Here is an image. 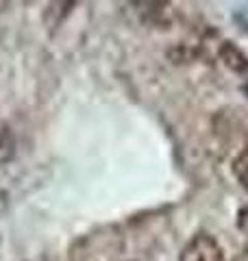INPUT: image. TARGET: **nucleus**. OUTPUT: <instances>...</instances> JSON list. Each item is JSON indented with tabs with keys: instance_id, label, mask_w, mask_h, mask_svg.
I'll use <instances>...</instances> for the list:
<instances>
[{
	"instance_id": "1",
	"label": "nucleus",
	"mask_w": 248,
	"mask_h": 261,
	"mask_svg": "<svg viewBox=\"0 0 248 261\" xmlns=\"http://www.w3.org/2000/svg\"><path fill=\"white\" fill-rule=\"evenodd\" d=\"M179 261H229L225 248L207 233H198L189 240L179 255Z\"/></svg>"
},
{
	"instance_id": "5",
	"label": "nucleus",
	"mask_w": 248,
	"mask_h": 261,
	"mask_svg": "<svg viewBox=\"0 0 248 261\" xmlns=\"http://www.w3.org/2000/svg\"><path fill=\"white\" fill-rule=\"evenodd\" d=\"M237 226L242 228L244 233H248V202L242 207V211H239V218H237Z\"/></svg>"
},
{
	"instance_id": "3",
	"label": "nucleus",
	"mask_w": 248,
	"mask_h": 261,
	"mask_svg": "<svg viewBox=\"0 0 248 261\" xmlns=\"http://www.w3.org/2000/svg\"><path fill=\"white\" fill-rule=\"evenodd\" d=\"M15 152V137L11 133V128L0 122V166L7 163Z\"/></svg>"
},
{
	"instance_id": "4",
	"label": "nucleus",
	"mask_w": 248,
	"mask_h": 261,
	"mask_svg": "<svg viewBox=\"0 0 248 261\" xmlns=\"http://www.w3.org/2000/svg\"><path fill=\"white\" fill-rule=\"evenodd\" d=\"M233 174L239 181V185H242L244 190H248V148H244L233 159Z\"/></svg>"
},
{
	"instance_id": "2",
	"label": "nucleus",
	"mask_w": 248,
	"mask_h": 261,
	"mask_svg": "<svg viewBox=\"0 0 248 261\" xmlns=\"http://www.w3.org/2000/svg\"><path fill=\"white\" fill-rule=\"evenodd\" d=\"M220 59L231 72H235L237 76H248V57L239 50L235 44L225 42L220 46Z\"/></svg>"
}]
</instances>
